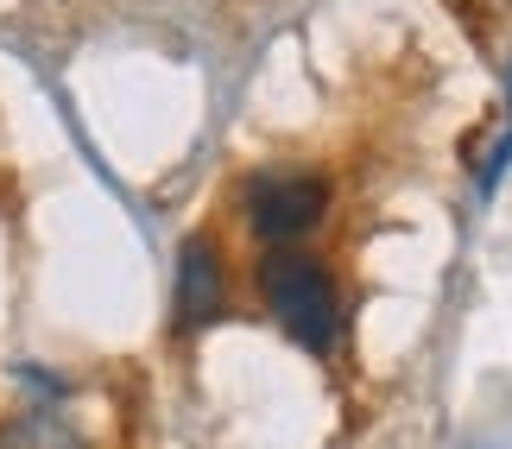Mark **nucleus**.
Masks as SVG:
<instances>
[{"instance_id": "nucleus-1", "label": "nucleus", "mask_w": 512, "mask_h": 449, "mask_svg": "<svg viewBox=\"0 0 512 449\" xmlns=\"http://www.w3.org/2000/svg\"><path fill=\"white\" fill-rule=\"evenodd\" d=\"M260 298L272 310V323L285 329L304 355H329L342 336V304H336V279L317 253L304 247H266L260 253Z\"/></svg>"}, {"instance_id": "nucleus-2", "label": "nucleus", "mask_w": 512, "mask_h": 449, "mask_svg": "<svg viewBox=\"0 0 512 449\" xmlns=\"http://www.w3.org/2000/svg\"><path fill=\"white\" fill-rule=\"evenodd\" d=\"M241 216L253 228V241L298 247L329 216V178L323 171H253L241 190Z\"/></svg>"}, {"instance_id": "nucleus-3", "label": "nucleus", "mask_w": 512, "mask_h": 449, "mask_svg": "<svg viewBox=\"0 0 512 449\" xmlns=\"http://www.w3.org/2000/svg\"><path fill=\"white\" fill-rule=\"evenodd\" d=\"M171 310H177V329H184V336L209 329L228 310V260H222V247H215L209 234H190V241L177 247Z\"/></svg>"}, {"instance_id": "nucleus-4", "label": "nucleus", "mask_w": 512, "mask_h": 449, "mask_svg": "<svg viewBox=\"0 0 512 449\" xmlns=\"http://www.w3.org/2000/svg\"><path fill=\"white\" fill-rule=\"evenodd\" d=\"M0 449H89V437L57 405H26V412L0 418Z\"/></svg>"}, {"instance_id": "nucleus-5", "label": "nucleus", "mask_w": 512, "mask_h": 449, "mask_svg": "<svg viewBox=\"0 0 512 449\" xmlns=\"http://www.w3.org/2000/svg\"><path fill=\"white\" fill-rule=\"evenodd\" d=\"M506 165H512V127L500 133V146H494V152H487V159H481V178H475V190H481V203H487V197H494V190H500V178H506Z\"/></svg>"}, {"instance_id": "nucleus-6", "label": "nucleus", "mask_w": 512, "mask_h": 449, "mask_svg": "<svg viewBox=\"0 0 512 449\" xmlns=\"http://www.w3.org/2000/svg\"><path fill=\"white\" fill-rule=\"evenodd\" d=\"M475 449H512V443H500V437H494V443H475Z\"/></svg>"}]
</instances>
